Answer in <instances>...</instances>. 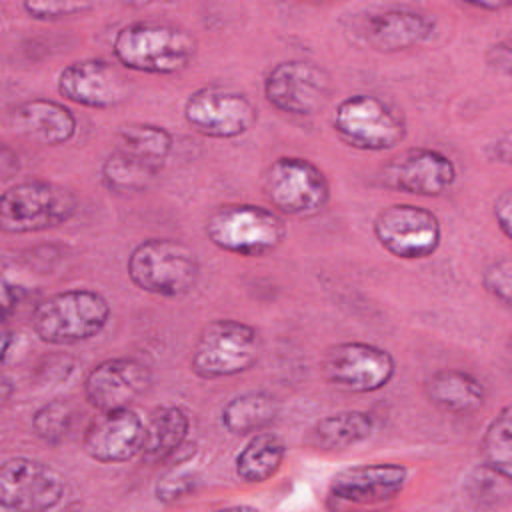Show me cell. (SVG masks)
<instances>
[{"instance_id": "6da1fadb", "label": "cell", "mask_w": 512, "mask_h": 512, "mask_svg": "<svg viewBox=\"0 0 512 512\" xmlns=\"http://www.w3.org/2000/svg\"><path fill=\"white\" fill-rule=\"evenodd\" d=\"M118 64L142 74H176L196 56L194 36L168 22L138 20L122 26L112 40Z\"/></svg>"}, {"instance_id": "7a4b0ae2", "label": "cell", "mask_w": 512, "mask_h": 512, "mask_svg": "<svg viewBox=\"0 0 512 512\" xmlns=\"http://www.w3.org/2000/svg\"><path fill=\"white\" fill-rule=\"evenodd\" d=\"M110 304L92 288H68L44 298L32 312V330L50 346H72L98 336L110 320Z\"/></svg>"}, {"instance_id": "3957f363", "label": "cell", "mask_w": 512, "mask_h": 512, "mask_svg": "<svg viewBox=\"0 0 512 512\" xmlns=\"http://www.w3.org/2000/svg\"><path fill=\"white\" fill-rule=\"evenodd\" d=\"M126 274L142 292L180 298L196 288L200 262L196 252L180 240L146 238L128 254Z\"/></svg>"}, {"instance_id": "277c9868", "label": "cell", "mask_w": 512, "mask_h": 512, "mask_svg": "<svg viewBox=\"0 0 512 512\" xmlns=\"http://www.w3.org/2000/svg\"><path fill=\"white\" fill-rule=\"evenodd\" d=\"M204 232L222 252L258 258L274 252L286 238L284 218L266 206L230 202L212 210Z\"/></svg>"}, {"instance_id": "5b68a950", "label": "cell", "mask_w": 512, "mask_h": 512, "mask_svg": "<svg viewBox=\"0 0 512 512\" xmlns=\"http://www.w3.org/2000/svg\"><path fill=\"white\" fill-rule=\"evenodd\" d=\"M262 354L260 332L236 318L204 324L192 344L190 370L202 380L230 378L250 370Z\"/></svg>"}, {"instance_id": "8992f818", "label": "cell", "mask_w": 512, "mask_h": 512, "mask_svg": "<svg viewBox=\"0 0 512 512\" xmlns=\"http://www.w3.org/2000/svg\"><path fill=\"white\" fill-rule=\"evenodd\" d=\"M78 210L68 186L34 178L10 186L0 196V226L6 234H34L66 224Z\"/></svg>"}, {"instance_id": "52a82bcc", "label": "cell", "mask_w": 512, "mask_h": 512, "mask_svg": "<svg viewBox=\"0 0 512 512\" xmlns=\"http://www.w3.org/2000/svg\"><path fill=\"white\" fill-rule=\"evenodd\" d=\"M342 24L350 40L382 54L416 48L428 42L436 30L434 16L420 8L400 4L356 10Z\"/></svg>"}, {"instance_id": "ba28073f", "label": "cell", "mask_w": 512, "mask_h": 512, "mask_svg": "<svg viewBox=\"0 0 512 512\" xmlns=\"http://www.w3.org/2000/svg\"><path fill=\"white\" fill-rule=\"evenodd\" d=\"M338 138L364 152L392 150L406 138V120L376 94L358 92L344 98L332 116Z\"/></svg>"}, {"instance_id": "9c48e42d", "label": "cell", "mask_w": 512, "mask_h": 512, "mask_svg": "<svg viewBox=\"0 0 512 512\" xmlns=\"http://www.w3.org/2000/svg\"><path fill=\"white\" fill-rule=\"evenodd\" d=\"M262 190L272 210L286 216H314L330 200L324 170L302 156L276 158L264 170Z\"/></svg>"}, {"instance_id": "30bf717a", "label": "cell", "mask_w": 512, "mask_h": 512, "mask_svg": "<svg viewBox=\"0 0 512 512\" xmlns=\"http://www.w3.org/2000/svg\"><path fill=\"white\" fill-rule=\"evenodd\" d=\"M372 232L376 242L400 260H424L438 250L442 240L438 216L410 202L384 206L372 222Z\"/></svg>"}, {"instance_id": "8fae6325", "label": "cell", "mask_w": 512, "mask_h": 512, "mask_svg": "<svg viewBox=\"0 0 512 512\" xmlns=\"http://www.w3.org/2000/svg\"><path fill=\"white\" fill-rule=\"evenodd\" d=\"M332 94L330 74L302 58L274 64L264 78V96L270 106L290 116H314L326 108Z\"/></svg>"}, {"instance_id": "7c38bea8", "label": "cell", "mask_w": 512, "mask_h": 512, "mask_svg": "<svg viewBox=\"0 0 512 512\" xmlns=\"http://www.w3.org/2000/svg\"><path fill=\"white\" fill-rule=\"evenodd\" d=\"M320 368L326 382L338 390L370 394L390 384L396 374V360L386 348L352 340L330 346Z\"/></svg>"}, {"instance_id": "4fadbf2b", "label": "cell", "mask_w": 512, "mask_h": 512, "mask_svg": "<svg viewBox=\"0 0 512 512\" xmlns=\"http://www.w3.org/2000/svg\"><path fill=\"white\" fill-rule=\"evenodd\" d=\"M182 114L194 132L216 140L238 138L258 120V108L244 92L222 86L194 90L186 98Z\"/></svg>"}, {"instance_id": "5bb4252c", "label": "cell", "mask_w": 512, "mask_h": 512, "mask_svg": "<svg viewBox=\"0 0 512 512\" xmlns=\"http://www.w3.org/2000/svg\"><path fill=\"white\" fill-rule=\"evenodd\" d=\"M64 496V476L38 458L12 456L0 468L2 510L44 512L56 508Z\"/></svg>"}, {"instance_id": "9a60e30c", "label": "cell", "mask_w": 512, "mask_h": 512, "mask_svg": "<svg viewBox=\"0 0 512 512\" xmlns=\"http://www.w3.org/2000/svg\"><path fill=\"white\" fill-rule=\"evenodd\" d=\"M454 180V162L440 150L426 146L402 150L380 168V182L386 188L414 196H440Z\"/></svg>"}, {"instance_id": "2e32d148", "label": "cell", "mask_w": 512, "mask_h": 512, "mask_svg": "<svg viewBox=\"0 0 512 512\" xmlns=\"http://www.w3.org/2000/svg\"><path fill=\"white\" fill-rule=\"evenodd\" d=\"M152 384L150 368L128 356L106 358L96 364L84 378L82 390L86 402L98 412L130 408Z\"/></svg>"}, {"instance_id": "e0dca14e", "label": "cell", "mask_w": 512, "mask_h": 512, "mask_svg": "<svg viewBox=\"0 0 512 512\" xmlns=\"http://www.w3.org/2000/svg\"><path fill=\"white\" fill-rule=\"evenodd\" d=\"M58 94L78 106L106 110L128 98L126 78L102 58L74 60L58 74Z\"/></svg>"}, {"instance_id": "ac0fdd59", "label": "cell", "mask_w": 512, "mask_h": 512, "mask_svg": "<svg viewBox=\"0 0 512 512\" xmlns=\"http://www.w3.org/2000/svg\"><path fill=\"white\" fill-rule=\"evenodd\" d=\"M146 422L132 408L100 412L82 434V450L100 464H120L142 454Z\"/></svg>"}, {"instance_id": "d6986e66", "label": "cell", "mask_w": 512, "mask_h": 512, "mask_svg": "<svg viewBox=\"0 0 512 512\" xmlns=\"http://www.w3.org/2000/svg\"><path fill=\"white\" fill-rule=\"evenodd\" d=\"M408 468L400 462H368L340 470L330 480V496L358 506L384 504L402 494Z\"/></svg>"}, {"instance_id": "ffe728a7", "label": "cell", "mask_w": 512, "mask_h": 512, "mask_svg": "<svg viewBox=\"0 0 512 512\" xmlns=\"http://www.w3.org/2000/svg\"><path fill=\"white\" fill-rule=\"evenodd\" d=\"M16 134L42 146H60L76 136L78 120L62 102L50 98H30L12 110Z\"/></svg>"}, {"instance_id": "44dd1931", "label": "cell", "mask_w": 512, "mask_h": 512, "mask_svg": "<svg viewBox=\"0 0 512 512\" xmlns=\"http://www.w3.org/2000/svg\"><path fill=\"white\" fill-rule=\"evenodd\" d=\"M426 400L448 414H472L484 406V384L460 368H440L424 380Z\"/></svg>"}, {"instance_id": "7402d4cb", "label": "cell", "mask_w": 512, "mask_h": 512, "mask_svg": "<svg viewBox=\"0 0 512 512\" xmlns=\"http://www.w3.org/2000/svg\"><path fill=\"white\" fill-rule=\"evenodd\" d=\"M190 416L182 406L164 404L152 410L146 420L142 458L150 464L174 458L188 440Z\"/></svg>"}, {"instance_id": "603a6c76", "label": "cell", "mask_w": 512, "mask_h": 512, "mask_svg": "<svg viewBox=\"0 0 512 512\" xmlns=\"http://www.w3.org/2000/svg\"><path fill=\"white\" fill-rule=\"evenodd\" d=\"M278 416V400L270 392L250 390L230 398L220 410V424L232 436H250L268 428Z\"/></svg>"}, {"instance_id": "cb8c5ba5", "label": "cell", "mask_w": 512, "mask_h": 512, "mask_svg": "<svg viewBox=\"0 0 512 512\" xmlns=\"http://www.w3.org/2000/svg\"><path fill=\"white\" fill-rule=\"evenodd\" d=\"M286 458V444L274 432H256L234 458L236 476L246 484H262L276 476Z\"/></svg>"}, {"instance_id": "d4e9b609", "label": "cell", "mask_w": 512, "mask_h": 512, "mask_svg": "<svg viewBox=\"0 0 512 512\" xmlns=\"http://www.w3.org/2000/svg\"><path fill=\"white\" fill-rule=\"evenodd\" d=\"M372 432V414L364 410H340L316 420L310 430V438L320 450H344L368 440Z\"/></svg>"}, {"instance_id": "484cf974", "label": "cell", "mask_w": 512, "mask_h": 512, "mask_svg": "<svg viewBox=\"0 0 512 512\" xmlns=\"http://www.w3.org/2000/svg\"><path fill=\"white\" fill-rule=\"evenodd\" d=\"M162 164L138 158L116 148L100 168L102 184L116 194H132V192H146L154 186L162 172Z\"/></svg>"}, {"instance_id": "4316f807", "label": "cell", "mask_w": 512, "mask_h": 512, "mask_svg": "<svg viewBox=\"0 0 512 512\" xmlns=\"http://www.w3.org/2000/svg\"><path fill=\"white\" fill-rule=\"evenodd\" d=\"M116 140L120 150L162 166L174 146L172 134L166 128L148 122H130L120 126Z\"/></svg>"}, {"instance_id": "83f0119b", "label": "cell", "mask_w": 512, "mask_h": 512, "mask_svg": "<svg viewBox=\"0 0 512 512\" xmlns=\"http://www.w3.org/2000/svg\"><path fill=\"white\" fill-rule=\"evenodd\" d=\"M512 410L510 406H502L500 412L488 422L482 440L480 454L484 468L496 472L498 476L510 480L512 478Z\"/></svg>"}, {"instance_id": "f1b7e54d", "label": "cell", "mask_w": 512, "mask_h": 512, "mask_svg": "<svg viewBox=\"0 0 512 512\" xmlns=\"http://www.w3.org/2000/svg\"><path fill=\"white\" fill-rule=\"evenodd\" d=\"M74 424V410L68 400L56 398L42 404L32 414V430L46 444H60Z\"/></svg>"}, {"instance_id": "f546056e", "label": "cell", "mask_w": 512, "mask_h": 512, "mask_svg": "<svg viewBox=\"0 0 512 512\" xmlns=\"http://www.w3.org/2000/svg\"><path fill=\"white\" fill-rule=\"evenodd\" d=\"M94 8L90 2H62V0H48V2H22V10L40 22H58L72 16H84Z\"/></svg>"}, {"instance_id": "4dcf8cb0", "label": "cell", "mask_w": 512, "mask_h": 512, "mask_svg": "<svg viewBox=\"0 0 512 512\" xmlns=\"http://www.w3.org/2000/svg\"><path fill=\"white\" fill-rule=\"evenodd\" d=\"M482 284L490 296L504 306L512 300V262L506 254L494 258L482 272Z\"/></svg>"}, {"instance_id": "1f68e13d", "label": "cell", "mask_w": 512, "mask_h": 512, "mask_svg": "<svg viewBox=\"0 0 512 512\" xmlns=\"http://www.w3.org/2000/svg\"><path fill=\"white\" fill-rule=\"evenodd\" d=\"M198 482H200L198 474L192 472V470L170 472L162 480L156 482L154 496H156L158 502L172 504V502H178V500L194 494L196 488H198Z\"/></svg>"}, {"instance_id": "d6a6232c", "label": "cell", "mask_w": 512, "mask_h": 512, "mask_svg": "<svg viewBox=\"0 0 512 512\" xmlns=\"http://www.w3.org/2000/svg\"><path fill=\"white\" fill-rule=\"evenodd\" d=\"M486 64L502 76H510L512 70V48H510V40H500L496 44H492L486 52Z\"/></svg>"}, {"instance_id": "836d02e7", "label": "cell", "mask_w": 512, "mask_h": 512, "mask_svg": "<svg viewBox=\"0 0 512 512\" xmlns=\"http://www.w3.org/2000/svg\"><path fill=\"white\" fill-rule=\"evenodd\" d=\"M510 208H512L510 190H504V192H500V196L494 200V208H492L496 226L500 228V232L504 234V238H510V234H512V232H510Z\"/></svg>"}, {"instance_id": "e575fe53", "label": "cell", "mask_w": 512, "mask_h": 512, "mask_svg": "<svg viewBox=\"0 0 512 512\" xmlns=\"http://www.w3.org/2000/svg\"><path fill=\"white\" fill-rule=\"evenodd\" d=\"M488 158L492 162L510 164V136L508 134H504L502 138H498L496 142H492L488 146Z\"/></svg>"}, {"instance_id": "d590c367", "label": "cell", "mask_w": 512, "mask_h": 512, "mask_svg": "<svg viewBox=\"0 0 512 512\" xmlns=\"http://www.w3.org/2000/svg\"><path fill=\"white\" fill-rule=\"evenodd\" d=\"M22 296H24V288H22V286L10 284L8 280L4 282V288H2V304H4V316H6V318L10 316L12 306H18V304H20Z\"/></svg>"}, {"instance_id": "8d00e7d4", "label": "cell", "mask_w": 512, "mask_h": 512, "mask_svg": "<svg viewBox=\"0 0 512 512\" xmlns=\"http://www.w3.org/2000/svg\"><path fill=\"white\" fill-rule=\"evenodd\" d=\"M472 8H478V10H490V12H498L502 8H508L510 2L506 0H500V2H470Z\"/></svg>"}]
</instances>
